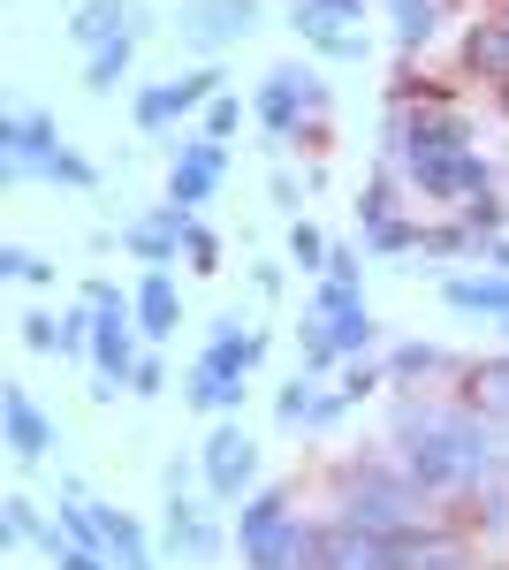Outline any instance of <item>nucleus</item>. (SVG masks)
<instances>
[{"instance_id": "22", "label": "nucleus", "mask_w": 509, "mask_h": 570, "mask_svg": "<svg viewBox=\"0 0 509 570\" xmlns=\"http://www.w3.org/2000/svg\"><path fill=\"white\" fill-rule=\"evenodd\" d=\"M282 525H290V487H258L252 502L236 510V548H252V540H266Z\"/></svg>"}, {"instance_id": "45", "label": "nucleus", "mask_w": 509, "mask_h": 570, "mask_svg": "<svg viewBox=\"0 0 509 570\" xmlns=\"http://www.w3.org/2000/svg\"><path fill=\"white\" fill-rule=\"evenodd\" d=\"M252 289L258 297H282V266H252Z\"/></svg>"}, {"instance_id": "20", "label": "nucleus", "mask_w": 509, "mask_h": 570, "mask_svg": "<svg viewBox=\"0 0 509 570\" xmlns=\"http://www.w3.org/2000/svg\"><path fill=\"white\" fill-rule=\"evenodd\" d=\"M99 518H107V556H115V570H160L153 540H145V525H137L129 510H107V502H99Z\"/></svg>"}, {"instance_id": "23", "label": "nucleus", "mask_w": 509, "mask_h": 570, "mask_svg": "<svg viewBox=\"0 0 509 570\" xmlns=\"http://www.w3.org/2000/svg\"><path fill=\"white\" fill-rule=\"evenodd\" d=\"M365 16V0H297V39H312V46H327V39H342V23H358Z\"/></svg>"}, {"instance_id": "49", "label": "nucleus", "mask_w": 509, "mask_h": 570, "mask_svg": "<svg viewBox=\"0 0 509 570\" xmlns=\"http://www.w3.org/2000/svg\"><path fill=\"white\" fill-rule=\"evenodd\" d=\"M502 335H509V320H502Z\"/></svg>"}, {"instance_id": "43", "label": "nucleus", "mask_w": 509, "mask_h": 570, "mask_svg": "<svg viewBox=\"0 0 509 570\" xmlns=\"http://www.w3.org/2000/svg\"><path fill=\"white\" fill-rule=\"evenodd\" d=\"M53 570H115V556H99V548H61Z\"/></svg>"}, {"instance_id": "4", "label": "nucleus", "mask_w": 509, "mask_h": 570, "mask_svg": "<svg viewBox=\"0 0 509 570\" xmlns=\"http://www.w3.org/2000/svg\"><path fill=\"white\" fill-rule=\"evenodd\" d=\"M327 107V85L312 77V69H297V61H282V69H266V85L252 91V115L266 137H297L304 115H320Z\"/></svg>"}, {"instance_id": "34", "label": "nucleus", "mask_w": 509, "mask_h": 570, "mask_svg": "<svg viewBox=\"0 0 509 570\" xmlns=\"http://www.w3.org/2000/svg\"><path fill=\"white\" fill-rule=\"evenodd\" d=\"M365 305V282H335V274H320V289H312V312L320 320H335V312Z\"/></svg>"}, {"instance_id": "38", "label": "nucleus", "mask_w": 509, "mask_h": 570, "mask_svg": "<svg viewBox=\"0 0 509 570\" xmlns=\"http://www.w3.org/2000/svg\"><path fill=\"white\" fill-rule=\"evenodd\" d=\"M236 122H244V99H236V91H221V99L206 107V130H198V137H213V145H228V137H236Z\"/></svg>"}, {"instance_id": "21", "label": "nucleus", "mask_w": 509, "mask_h": 570, "mask_svg": "<svg viewBox=\"0 0 509 570\" xmlns=\"http://www.w3.org/2000/svg\"><path fill=\"white\" fill-rule=\"evenodd\" d=\"M0 532H8V548H23V540H39L46 556H61V548H69V540H61V532H46L39 502H31V494H23V487H16V494H8V502H0Z\"/></svg>"}, {"instance_id": "16", "label": "nucleus", "mask_w": 509, "mask_h": 570, "mask_svg": "<svg viewBox=\"0 0 509 570\" xmlns=\"http://www.w3.org/2000/svg\"><path fill=\"white\" fill-rule=\"evenodd\" d=\"M464 69L487 77L495 91H509V16H479V23H464Z\"/></svg>"}, {"instance_id": "33", "label": "nucleus", "mask_w": 509, "mask_h": 570, "mask_svg": "<svg viewBox=\"0 0 509 570\" xmlns=\"http://www.w3.org/2000/svg\"><path fill=\"white\" fill-rule=\"evenodd\" d=\"M419 236L425 228H411V220H365V244H373V252H381V259H395V252H419Z\"/></svg>"}, {"instance_id": "40", "label": "nucleus", "mask_w": 509, "mask_h": 570, "mask_svg": "<svg viewBox=\"0 0 509 570\" xmlns=\"http://www.w3.org/2000/svg\"><path fill=\"white\" fill-rule=\"evenodd\" d=\"M160 389H168V365H160V357L145 351V357H137V373H129V395H145V403H153Z\"/></svg>"}, {"instance_id": "6", "label": "nucleus", "mask_w": 509, "mask_h": 570, "mask_svg": "<svg viewBox=\"0 0 509 570\" xmlns=\"http://www.w3.org/2000/svg\"><path fill=\"white\" fill-rule=\"evenodd\" d=\"M61 153V130L46 107H16L0 115V176L8 183H46V160Z\"/></svg>"}, {"instance_id": "27", "label": "nucleus", "mask_w": 509, "mask_h": 570, "mask_svg": "<svg viewBox=\"0 0 509 570\" xmlns=\"http://www.w3.org/2000/svg\"><path fill=\"white\" fill-rule=\"evenodd\" d=\"M129 115H137V130H145V137H160L168 122H183V107H175V85H145Z\"/></svg>"}, {"instance_id": "37", "label": "nucleus", "mask_w": 509, "mask_h": 570, "mask_svg": "<svg viewBox=\"0 0 509 570\" xmlns=\"http://www.w3.org/2000/svg\"><path fill=\"white\" fill-rule=\"evenodd\" d=\"M46 183H69V190H91V183H99V168H91L85 153H69V145H61V153L46 160Z\"/></svg>"}, {"instance_id": "28", "label": "nucleus", "mask_w": 509, "mask_h": 570, "mask_svg": "<svg viewBox=\"0 0 509 570\" xmlns=\"http://www.w3.org/2000/svg\"><path fill=\"white\" fill-rule=\"evenodd\" d=\"M327 259H335V244H327L312 220H290V266H304V274H327Z\"/></svg>"}, {"instance_id": "18", "label": "nucleus", "mask_w": 509, "mask_h": 570, "mask_svg": "<svg viewBox=\"0 0 509 570\" xmlns=\"http://www.w3.org/2000/svg\"><path fill=\"white\" fill-rule=\"evenodd\" d=\"M327 570H388V532H365L335 518L327 525Z\"/></svg>"}, {"instance_id": "15", "label": "nucleus", "mask_w": 509, "mask_h": 570, "mask_svg": "<svg viewBox=\"0 0 509 570\" xmlns=\"http://www.w3.org/2000/svg\"><path fill=\"white\" fill-rule=\"evenodd\" d=\"M129 297H137V335H145V343H168L175 327H183V297H175L168 266H145V282H137Z\"/></svg>"}, {"instance_id": "17", "label": "nucleus", "mask_w": 509, "mask_h": 570, "mask_svg": "<svg viewBox=\"0 0 509 570\" xmlns=\"http://www.w3.org/2000/svg\"><path fill=\"white\" fill-rule=\"evenodd\" d=\"M183 403H190V411H213V419H236V411H244V373H221V365H206V357H190Z\"/></svg>"}, {"instance_id": "30", "label": "nucleus", "mask_w": 509, "mask_h": 570, "mask_svg": "<svg viewBox=\"0 0 509 570\" xmlns=\"http://www.w3.org/2000/svg\"><path fill=\"white\" fill-rule=\"evenodd\" d=\"M297 357H304V373H327V365H335V335H327V320H320V312H312V320H304L297 327Z\"/></svg>"}, {"instance_id": "19", "label": "nucleus", "mask_w": 509, "mask_h": 570, "mask_svg": "<svg viewBox=\"0 0 509 570\" xmlns=\"http://www.w3.org/2000/svg\"><path fill=\"white\" fill-rule=\"evenodd\" d=\"M441 297L457 312H479V320H509V274H449Z\"/></svg>"}, {"instance_id": "5", "label": "nucleus", "mask_w": 509, "mask_h": 570, "mask_svg": "<svg viewBox=\"0 0 509 570\" xmlns=\"http://www.w3.org/2000/svg\"><path fill=\"white\" fill-rule=\"evenodd\" d=\"M198 472H206L213 502H252V494H258V441L244 434V419H221V426L206 434Z\"/></svg>"}, {"instance_id": "36", "label": "nucleus", "mask_w": 509, "mask_h": 570, "mask_svg": "<svg viewBox=\"0 0 509 570\" xmlns=\"http://www.w3.org/2000/svg\"><path fill=\"white\" fill-rule=\"evenodd\" d=\"M16 327H23V351H39V357H61V320H53V312H23Z\"/></svg>"}, {"instance_id": "24", "label": "nucleus", "mask_w": 509, "mask_h": 570, "mask_svg": "<svg viewBox=\"0 0 509 570\" xmlns=\"http://www.w3.org/2000/svg\"><path fill=\"white\" fill-rule=\"evenodd\" d=\"M137 31H129V39H115V46H99V53H85V91H99V99H107V91L123 85L129 77V61H137Z\"/></svg>"}, {"instance_id": "13", "label": "nucleus", "mask_w": 509, "mask_h": 570, "mask_svg": "<svg viewBox=\"0 0 509 570\" xmlns=\"http://www.w3.org/2000/svg\"><path fill=\"white\" fill-rule=\"evenodd\" d=\"M388 570H471L464 540H449V532H388Z\"/></svg>"}, {"instance_id": "42", "label": "nucleus", "mask_w": 509, "mask_h": 570, "mask_svg": "<svg viewBox=\"0 0 509 570\" xmlns=\"http://www.w3.org/2000/svg\"><path fill=\"white\" fill-rule=\"evenodd\" d=\"M373 389H381V365H373V357H358V365L342 373V395H350V403H365Z\"/></svg>"}, {"instance_id": "11", "label": "nucleus", "mask_w": 509, "mask_h": 570, "mask_svg": "<svg viewBox=\"0 0 509 570\" xmlns=\"http://www.w3.org/2000/svg\"><path fill=\"white\" fill-rule=\"evenodd\" d=\"M342 411H350V395L342 389H320V373H297V381H290V389L274 395V419H282V426H290V434H320V426H335Z\"/></svg>"}, {"instance_id": "7", "label": "nucleus", "mask_w": 509, "mask_h": 570, "mask_svg": "<svg viewBox=\"0 0 509 570\" xmlns=\"http://www.w3.org/2000/svg\"><path fill=\"white\" fill-rule=\"evenodd\" d=\"M175 31H183L190 53H221V46H236V39L258 31V0H183Z\"/></svg>"}, {"instance_id": "44", "label": "nucleus", "mask_w": 509, "mask_h": 570, "mask_svg": "<svg viewBox=\"0 0 509 570\" xmlns=\"http://www.w3.org/2000/svg\"><path fill=\"white\" fill-rule=\"evenodd\" d=\"M327 274H335V282H365V259H358L350 244H335V259H327Z\"/></svg>"}, {"instance_id": "25", "label": "nucleus", "mask_w": 509, "mask_h": 570, "mask_svg": "<svg viewBox=\"0 0 509 570\" xmlns=\"http://www.w3.org/2000/svg\"><path fill=\"white\" fill-rule=\"evenodd\" d=\"M433 31H441V0H395V46L403 53L433 46Z\"/></svg>"}, {"instance_id": "26", "label": "nucleus", "mask_w": 509, "mask_h": 570, "mask_svg": "<svg viewBox=\"0 0 509 570\" xmlns=\"http://www.w3.org/2000/svg\"><path fill=\"white\" fill-rule=\"evenodd\" d=\"M327 335H335L342 357H365L373 343H381V320H373L365 305H350V312H335V320H327Z\"/></svg>"}, {"instance_id": "12", "label": "nucleus", "mask_w": 509, "mask_h": 570, "mask_svg": "<svg viewBox=\"0 0 509 570\" xmlns=\"http://www.w3.org/2000/svg\"><path fill=\"white\" fill-rule=\"evenodd\" d=\"M221 525H213V510H198L190 494H168V556L183 563H221Z\"/></svg>"}, {"instance_id": "48", "label": "nucleus", "mask_w": 509, "mask_h": 570, "mask_svg": "<svg viewBox=\"0 0 509 570\" xmlns=\"http://www.w3.org/2000/svg\"><path fill=\"white\" fill-rule=\"evenodd\" d=\"M502 107H509V91H502Z\"/></svg>"}, {"instance_id": "32", "label": "nucleus", "mask_w": 509, "mask_h": 570, "mask_svg": "<svg viewBox=\"0 0 509 570\" xmlns=\"http://www.w3.org/2000/svg\"><path fill=\"white\" fill-rule=\"evenodd\" d=\"M0 274H8V282H31V289H46V282H53V259H39L31 244H0Z\"/></svg>"}, {"instance_id": "1", "label": "nucleus", "mask_w": 509, "mask_h": 570, "mask_svg": "<svg viewBox=\"0 0 509 570\" xmlns=\"http://www.w3.org/2000/svg\"><path fill=\"white\" fill-rule=\"evenodd\" d=\"M388 168H403L411 190L433 206H471L495 190V168L471 153V130L441 107H395L388 115Z\"/></svg>"}, {"instance_id": "41", "label": "nucleus", "mask_w": 509, "mask_h": 570, "mask_svg": "<svg viewBox=\"0 0 509 570\" xmlns=\"http://www.w3.org/2000/svg\"><path fill=\"white\" fill-rule=\"evenodd\" d=\"M464 244H471V228H425L419 236V252H433V259H457Z\"/></svg>"}, {"instance_id": "8", "label": "nucleus", "mask_w": 509, "mask_h": 570, "mask_svg": "<svg viewBox=\"0 0 509 570\" xmlns=\"http://www.w3.org/2000/svg\"><path fill=\"white\" fill-rule=\"evenodd\" d=\"M221 176H228V145H213V137H183V145H175V168H168V206H183V214L213 206Z\"/></svg>"}, {"instance_id": "2", "label": "nucleus", "mask_w": 509, "mask_h": 570, "mask_svg": "<svg viewBox=\"0 0 509 570\" xmlns=\"http://www.w3.org/2000/svg\"><path fill=\"white\" fill-rule=\"evenodd\" d=\"M395 449H403V472H411L419 494H471V487H487L502 472L495 434L471 411H425V403H411L395 419Z\"/></svg>"}, {"instance_id": "10", "label": "nucleus", "mask_w": 509, "mask_h": 570, "mask_svg": "<svg viewBox=\"0 0 509 570\" xmlns=\"http://www.w3.org/2000/svg\"><path fill=\"white\" fill-rule=\"evenodd\" d=\"M145 23H153V16H145V0H77V8H69V39L85 46V53L129 39V31L145 39Z\"/></svg>"}, {"instance_id": "14", "label": "nucleus", "mask_w": 509, "mask_h": 570, "mask_svg": "<svg viewBox=\"0 0 509 570\" xmlns=\"http://www.w3.org/2000/svg\"><path fill=\"white\" fill-rule=\"evenodd\" d=\"M183 206H160V214H145V220H123V252L129 259H145V266H175L183 259Z\"/></svg>"}, {"instance_id": "39", "label": "nucleus", "mask_w": 509, "mask_h": 570, "mask_svg": "<svg viewBox=\"0 0 509 570\" xmlns=\"http://www.w3.org/2000/svg\"><path fill=\"white\" fill-rule=\"evenodd\" d=\"M464 228L495 244V236H502V198H495V190H487V198H471V206H464Z\"/></svg>"}, {"instance_id": "35", "label": "nucleus", "mask_w": 509, "mask_h": 570, "mask_svg": "<svg viewBox=\"0 0 509 570\" xmlns=\"http://www.w3.org/2000/svg\"><path fill=\"white\" fill-rule=\"evenodd\" d=\"M471 389L487 411H509V357H487V365H471Z\"/></svg>"}, {"instance_id": "3", "label": "nucleus", "mask_w": 509, "mask_h": 570, "mask_svg": "<svg viewBox=\"0 0 509 570\" xmlns=\"http://www.w3.org/2000/svg\"><path fill=\"white\" fill-rule=\"evenodd\" d=\"M342 518L365 525V532H411L419 525V487H411V472L350 464L342 472Z\"/></svg>"}, {"instance_id": "46", "label": "nucleus", "mask_w": 509, "mask_h": 570, "mask_svg": "<svg viewBox=\"0 0 509 570\" xmlns=\"http://www.w3.org/2000/svg\"><path fill=\"white\" fill-rule=\"evenodd\" d=\"M487 266H502V274H509V236H495V244H487Z\"/></svg>"}, {"instance_id": "29", "label": "nucleus", "mask_w": 509, "mask_h": 570, "mask_svg": "<svg viewBox=\"0 0 509 570\" xmlns=\"http://www.w3.org/2000/svg\"><path fill=\"white\" fill-rule=\"evenodd\" d=\"M449 365H457V357L433 351V343H403V351L388 357V373H395V381H425V373H449Z\"/></svg>"}, {"instance_id": "47", "label": "nucleus", "mask_w": 509, "mask_h": 570, "mask_svg": "<svg viewBox=\"0 0 509 570\" xmlns=\"http://www.w3.org/2000/svg\"><path fill=\"white\" fill-rule=\"evenodd\" d=\"M495 16H509V0H502V8H495Z\"/></svg>"}, {"instance_id": "9", "label": "nucleus", "mask_w": 509, "mask_h": 570, "mask_svg": "<svg viewBox=\"0 0 509 570\" xmlns=\"http://www.w3.org/2000/svg\"><path fill=\"white\" fill-rule=\"evenodd\" d=\"M0 441H8V456L23 472L46 464V449H53V419L39 411V395L23 389V381H0Z\"/></svg>"}, {"instance_id": "31", "label": "nucleus", "mask_w": 509, "mask_h": 570, "mask_svg": "<svg viewBox=\"0 0 509 570\" xmlns=\"http://www.w3.org/2000/svg\"><path fill=\"white\" fill-rule=\"evenodd\" d=\"M183 259H190V274H221V236L198 214L183 220Z\"/></svg>"}]
</instances>
